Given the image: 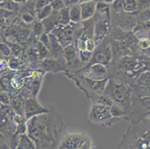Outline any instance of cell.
<instances>
[{
	"mask_svg": "<svg viewBox=\"0 0 150 149\" xmlns=\"http://www.w3.org/2000/svg\"><path fill=\"white\" fill-rule=\"evenodd\" d=\"M89 119L91 122L102 125H107L108 123H114L119 120L112 117L109 107L101 105H93L90 110Z\"/></svg>",
	"mask_w": 150,
	"mask_h": 149,
	"instance_id": "6da1fadb",
	"label": "cell"
},
{
	"mask_svg": "<svg viewBox=\"0 0 150 149\" xmlns=\"http://www.w3.org/2000/svg\"><path fill=\"white\" fill-rule=\"evenodd\" d=\"M111 7H112V9L116 13H120L123 11L122 0H114V2L111 3Z\"/></svg>",
	"mask_w": 150,
	"mask_h": 149,
	"instance_id": "ac0fdd59",
	"label": "cell"
},
{
	"mask_svg": "<svg viewBox=\"0 0 150 149\" xmlns=\"http://www.w3.org/2000/svg\"><path fill=\"white\" fill-rule=\"evenodd\" d=\"M110 30V22L108 20H99L94 27V40L96 46L100 43Z\"/></svg>",
	"mask_w": 150,
	"mask_h": 149,
	"instance_id": "5b68a950",
	"label": "cell"
},
{
	"mask_svg": "<svg viewBox=\"0 0 150 149\" xmlns=\"http://www.w3.org/2000/svg\"><path fill=\"white\" fill-rule=\"evenodd\" d=\"M40 40L41 41V43L44 45L45 46H47V47H50V37L47 36L46 33L45 34H43V35L40 36Z\"/></svg>",
	"mask_w": 150,
	"mask_h": 149,
	"instance_id": "cb8c5ba5",
	"label": "cell"
},
{
	"mask_svg": "<svg viewBox=\"0 0 150 149\" xmlns=\"http://www.w3.org/2000/svg\"><path fill=\"white\" fill-rule=\"evenodd\" d=\"M149 34H148V35H147V38H149V39L150 40V31H149Z\"/></svg>",
	"mask_w": 150,
	"mask_h": 149,
	"instance_id": "4dcf8cb0",
	"label": "cell"
},
{
	"mask_svg": "<svg viewBox=\"0 0 150 149\" xmlns=\"http://www.w3.org/2000/svg\"><path fill=\"white\" fill-rule=\"evenodd\" d=\"M123 11L128 13H134L138 11L137 0H122Z\"/></svg>",
	"mask_w": 150,
	"mask_h": 149,
	"instance_id": "ba28073f",
	"label": "cell"
},
{
	"mask_svg": "<svg viewBox=\"0 0 150 149\" xmlns=\"http://www.w3.org/2000/svg\"><path fill=\"white\" fill-rule=\"evenodd\" d=\"M13 2H17V3L19 4H22V3H25L26 2V0H11Z\"/></svg>",
	"mask_w": 150,
	"mask_h": 149,
	"instance_id": "4316f807",
	"label": "cell"
},
{
	"mask_svg": "<svg viewBox=\"0 0 150 149\" xmlns=\"http://www.w3.org/2000/svg\"><path fill=\"white\" fill-rule=\"evenodd\" d=\"M63 53H64L65 59L67 60V61H68V63L73 61L75 58V56H76V52H75L72 46H69L67 48H66L64 51L63 52Z\"/></svg>",
	"mask_w": 150,
	"mask_h": 149,
	"instance_id": "9a60e30c",
	"label": "cell"
},
{
	"mask_svg": "<svg viewBox=\"0 0 150 149\" xmlns=\"http://www.w3.org/2000/svg\"><path fill=\"white\" fill-rule=\"evenodd\" d=\"M0 8L13 13L18 11L20 9V4L13 2L11 0H5L4 2L0 3Z\"/></svg>",
	"mask_w": 150,
	"mask_h": 149,
	"instance_id": "8fae6325",
	"label": "cell"
},
{
	"mask_svg": "<svg viewBox=\"0 0 150 149\" xmlns=\"http://www.w3.org/2000/svg\"><path fill=\"white\" fill-rule=\"evenodd\" d=\"M108 88V96L112 99L113 102L120 107V105L125 106L128 101L130 99L129 93L127 88L125 86L117 83H113L110 81L107 86Z\"/></svg>",
	"mask_w": 150,
	"mask_h": 149,
	"instance_id": "7a4b0ae2",
	"label": "cell"
},
{
	"mask_svg": "<svg viewBox=\"0 0 150 149\" xmlns=\"http://www.w3.org/2000/svg\"><path fill=\"white\" fill-rule=\"evenodd\" d=\"M34 31L36 34L37 35H42V33L44 31V27H43V24H42V22H38V23H35L34 25Z\"/></svg>",
	"mask_w": 150,
	"mask_h": 149,
	"instance_id": "44dd1931",
	"label": "cell"
},
{
	"mask_svg": "<svg viewBox=\"0 0 150 149\" xmlns=\"http://www.w3.org/2000/svg\"><path fill=\"white\" fill-rule=\"evenodd\" d=\"M103 2H106L108 4H110L112 3L113 2H114V0H103Z\"/></svg>",
	"mask_w": 150,
	"mask_h": 149,
	"instance_id": "83f0119b",
	"label": "cell"
},
{
	"mask_svg": "<svg viewBox=\"0 0 150 149\" xmlns=\"http://www.w3.org/2000/svg\"><path fill=\"white\" fill-rule=\"evenodd\" d=\"M80 59L81 63L88 62L91 59V52L87 50H80Z\"/></svg>",
	"mask_w": 150,
	"mask_h": 149,
	"instance_id": "d6986e66",
	"label": "cell"
},
{
	"mask_svg": "<svg viewBox=\"0 0 150 149\" xmlns=\"http://www.w3.org/2000/svg\"><path fill=\"white\" fill-rule=\"evenodd\" d=\"M137 20L140 23H146L150 21V8L138 12Z\"/></svg>",
	"mask_w": 150,
	"mask_h": 149,
	"instance_id": "5bb4252c",
	"label": "cell"
},
{
	"mask_svg": "<svg viewBox=\"0 0 150 149\" xmlns=\"http://www.w3.org/2000/svg\"><path fill=\"white\" fill-rule=\"evenodd\" d=\"M22 18H23V20L27 23H32V22L34 21L33 15L31 14V13H29V12H25V13H23V14L22 15Z\"/></svg>",
	"mask_w": 150,
	"mask_h": 149,
	"instance_id": "7402d4cb",
	"label": "cell"
},
{
	"mask_svg": "<svg viewBox=\"0 0 150 149\" xmlns=\"http://www.w3.org/2000/svg\"><path fill=\"white\" fill-rule=\"evenodd\" d=\"M134 149H139L138 148H134Z\"/></svg>",
	"mask_w": 150,
	"mask_h": 149,
	"instance_id": "d6a6232c",
	"label": "cell"
},
{
	"mask_svg": "<svg viewBox=\"0 0 150 149\" xmlns=\"http://www.w3.org/2000/svg\"><path fill=\"white\" fill-rule=\"evenodd\" d=\"M50 5H51L53 11H55L58 12H60L64 8H66V5H65L64 2L63 0H53Z\"/></svg>",
	"mask_w": 150,
	"mask_h": 149,
	"instance_id": "2e32d148",
	"label": "cell"
},
{
	"mask_svg": "<svg viewBox=\"0 0 150 149\" xmlns=\"http://www.w3.org/2000/svg\"><path fill=\"white\" fill-rule=\"evenodd\" d=\"M89 1H92V0H80V3H82V2H89Z\"/></svg>",
	"mask_w": 150,
	"mask_h": 149,
	"instance_id": "f1b7e54d",
	"label": "cell"
},
{
	"mask_svg": "<svg viewBox=\"0 0 150 149\" xmlns=\"http://www.w3.org/2000/svg\"><path fill=\"white\" fill-rule=\"evenodd\" d=\"M69 17L71 23H79L81 21V14L80 4L69 7Z\"/></svg>",
	"mask_w": 150,
	"mask_h": 149,
	"instance_id": "9c48e42d",
	"label": "cell"
},
{
	"mask_svg": "<svg viewBox=\"0 0 150 149\" xmlns=\"http://www.w3.org/2000/svg\"><path fill=\"white\" fill-rule=\"evenodd\" d=\"M60 23V12L53 11L49 17L43 20L42 21L43 27H44V31L46 34H48L50 31L54 29L57 27V25Z\"/></svg>",
	"mask_w": 150,
	"mask_h": 149,
	"instance_id": "52a82bcc",
	"label": "cell"
},
{
	"mask_svg": "<svg viewBox=\"0 0 150 149\" xmlns=\"http://www.w3.org/2000/svg\"><path fill=\"white\" fill-rule=\"evenodd\" d=\"M138 45L142 49H148L150 48V40L147 37L141 38L139 40Z\"/></svg>",
	"mask_w": 150,
	"mask_h": 149,
	"instance_id": "ffe728a7",
	"label": "cell"
},
{
	"mask_svg": "<svg viewBox=\"0 0 150 149\" xmlns=\"http://www.w3.org/2000/svg\"><path fill=\"white\" fill-rule=\"evenodd\" d=\"M66 7H71L80 3V0H63Z\"/></svg>",
	"mask_w": 150,
	"mask_h": 149,
	"instance_id": "d4e9b609",
	"label": "cell"
},
{
	"mask_svg": "<svg viewBox=\"0 0 150 149\" xmlns=\"http://www.w3.org/2000/svg\"><path fill=\"white\" fill-rule=\"evenodd\" d=\"M81 21H87L94 16L96 11V3L94 1H89L80 3Z\"/></svg>",
	"mask_w": 150,
	"mask_h": 149,
	"instance_id": "8992f818",
	"label": "cell"
},
{
	"mask_svg": "<svg viewBox=\"0 0 150 149\" xmlns=\"http://www.w3.org/2000/svg\"><path fill=\"white\" fill-rule=\"evenodd\" d=\"M82 75L85 78L93 81H102L107 78L108 69L102 64H91L89 67L83 72Z\"/></svg>",
	"mask_w": 150,
	"mask_h": 149,
	"instance_id": "3957f363",
	"label": "cell"
},
{
	"mask_svg": "<svg viewBox=\"0 0 150 149\" xmlns=\"http://www.w3.org/2000/svg\"><path fill=\"white\" fill-rule=\"evenodd\" d=\"M52 1L53 0H46V2H47V4H50Z\"/></svg>",
	"mask_w": 150,
	"mask_h": 149,
	"instance_id": "f546056e",
	"label": "cell"
},
{
	"mask_svg": "<svg viewBox=\"0 0 150 149\" xmlns=\"http://www.w3.org/2000/svg\"><path fill=\"white\" fill-rule=\"evenodd\" d=\"M4 1H5V0H0V3H1V2H4Z\"/></svg>",
	"mask_w": 150,
	"mask_h": 149,
	"instance_id": "1f68e13d",
	"label": "cell"
},
{
	"mask_svg": "<svg viewBox=\"0 0 150 149\" xmlns=\"http://www.w3.org/2000/svg\"><path fill=\"white\" fill-rule=\"evenodd\" d=\"M96 47V44L95 43L94 39L91 37H88V39L85 40V50L88 52H93Z\"/></svg>",
	"mask_w": 150,
	"mask_h": 149,
	"instance_id": "e0dca14e",
	"label": "cell"
},
{
	"mask_svg": "<svg viewBox=\"0 0 150 149\" xmlns=\"http://www.w3.org/2000/svg\"><path fill=\"white\" fill-rule=\"evenodd\" d=\"M52 11L53 10L51 5L50 4L46 5V6H44L40 11L37 12V18H38V21H43V20L49 17L52 13Z\"/></svg>",
	"mask_w": 150,
	"mask_h": 149,
	"instance_id": "7c38bea8",
	"label": "cell"
},
{
	"mask_svg": "<svg viewBox=\"0 0 150 149\" xmlns=\"http://www.w3.org/2000/svg\"><path fill=\"white\" fill-rule=\"evenodd\" d=\"M111 59V52L109 46H104L94 52L90 61L91 64H100L104 66L108 65Z\"/></svg>",
	"mask_w": 150,
	"mask_h": 149,
	"instance_id": "277c9868",
	"label": "cell"
},
{
	"mask_svg": "<svg viewBox=\"0 0 150 149\" xmlns=\"http://www.w3.org/2000/svg\"><path fill=\"white\" fill-rule=\"evenodd\" d=\"M69 17V7H66L60 11V23L61 25H68L70 23Z\"/></svg>",
	"mask_w": 150,
	"mask_h": 149,
	"instance_id": "4fadbf2b",
	"label": "cell"
},
{
	"mask_svg": "<svg viewBox=\"0 0 150 149\" xmlns=\"http://www.w3.org/2000/svg\"><path fill=\"white\" fill-rule=\"evenodd\" d=\"M110 4L105 2H99L96 3V12L103 16L104 20H108L110 17Z\"/></svg>",
	"mask_w": 150,
	"mask_h": 149,
	"instance_id": "30bf717a",
	"label": "cell"
},
{
	"mask_svg": "<svg viewBox=\"0 0 150 149\" xmlns=\"http://www.w3.org/2000/svg\"><path fill=\"white\" fill-rule=\"evenodd\" d=\"M5 17H3V16H0V28L3 27L4 25H5Z\"/></svg>",
	"mask_w": 150,
	"mask_h": 149,
	"instance_id": "484cf974",
	"label": "cell"
},
{
	"mask_svg": "<svg viewBox=\"0 0 150 149\" xmlns=\"http://www.w3.org/2000/svg\"><path fill=\"white\" fill-rule=\"evenodd\" d=\"M149 146H150V143H149Z\"/></svg>",
	"mask_w": 150,
	"mask_h": 149,
	"instance_id": "836d02e7",
	"label": "cell"
},
{
	"mask_svg": "<svg viewBox=\"0 0 150 149\" xmlns=\"http://www.w3.org/2000/svg\"><path fill=\"white\" fill-rule=\"evenodd\" d=\"M46 5H48L47 2H46V0H37L36 2H35V11L38 12L41 8L46 6Z\"/></svg>",
	"mask_w": 150,
	"mask_h": 149,
	"instance_id": "603a6c76",
	"label": "cell"
}]
</instances>
